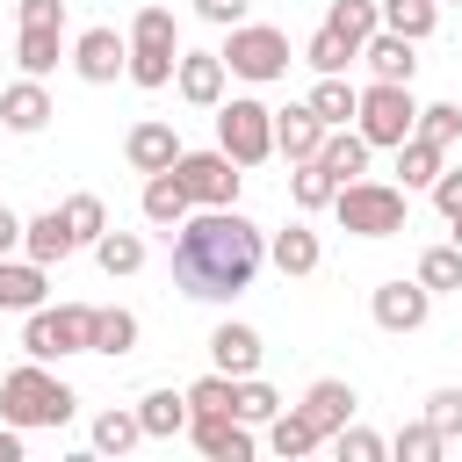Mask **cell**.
Instances as JSON below:
<instances>
[{
  "label": "cell",
  "mask_w": 462,
  "mask_h": 462,
  "mask_svg": "<svg viewBox=\"0 0 462 462\" xmlns=\"http://www.w3.org/2000/svg\"><path fill=\"white\" fill-rule=\"evenodd\" d=\"M260 260H267V238H260L238 209H202V217H188L180 238H173V282H180L195 303L238 296V289L260 274Z\"/></svg>",
  "instance_id": "6da1fadb"
},
{
  "label": "cell",
  "mask_w": 462,
  "mask_h": 462,
  "mask_svg": "<svg viewBox=\"0 0 462 462\" xmlns=\"http://www.w3.org/2000/svg\"><path fill=\"white\" fill-rule=\"evenodd\" d=\"M72 404H79V397H72L58 375H43V361H29V368H14V375L0 383V419H7V426H65Z\"/></svg>",
  "instance_id": "7a4b0ae2"
},
{
  "label": "cell",
  "mask_w": 462,
  "mask_h": 462,
  "mask_svg": "<svg viewBox=\"0 0 462 462\" xmlns=\"http://www.w3.org/2000/svg\"><path fill=\"white\" fill-rule=\"evenodd\" d=\"M332 209H339V224H346L354 238H390V231H404V188H390V180H346V188L332 195Z\"/></svg>",
  "instance_id": "3957f363"
},
{
  "label": "cell",
  "mask_w": 462,
  "mask_h": 462,
  "mask_svg": "<svg viewBox=\"0 0 462 462\" xmlns=\"http://www.w3.org/2000/svg\"><path fill=\"white\" fill-rule=\"evenodd\" d=\"M354 123H361V137H368V144H390V152H397V144L419 130V101H411V87H404V79H375V87H361Z\"/></svg>",
  "instance_id": "277c9868"
},
{
  "label": "cell",
  "mask_w": 462,
  "mask_h": 462,
  "mask_svg": "<svg viewBox=\"0 0 462 462\" xmlns=\"http://www.w3.org/2000/svg\"><path fill=\"white\" fill-rule=\"evenodd\" d=\"M29 361H58V354H94V310L87 303H58V310H29V332H22Z\"/></svg>",
  "instance_id": "5b68a950"
},
{
  "label": "cell",
  "mask_w": 462,
  "mask_h": 462,
  "mask_svg": "<svg viewBox=\"0 0 462 462\" xmlns=\"http://www.w3.org/2000/svg\"><path fill=\"white\" fill-rule=\"evenodd\" d=\"M173 14L166 7H144L137 22H130V79L137 87H166L173 79Z\"/></svg>",
  "instance_id": "8992f818"
},
{
  "label": "cell",
  "mask_w": 462,
  "mask_h": 462,
  "mask_svg": "<svg viewBox=\"0 0 462 462\" xmlns=\"http://www.w3.org/2000/svg\"><path fill=\"white\" fill-rule=\"evenodd\" d=\"M217 144L238 166H260L274 152V108H260V101H217Z\"/></svg>",
  "instance_id": "52a82bcc"
},
{
  "label": "cell",
  "mask_w": 462,
  "mask_h": 462,
  "mask_svg": "<svg viewBox=\"0 0 462 462\" xmlns=\"http://www.w3.org/2000/svg\"><path fill=\"white\" fill-rule=\"evenodd\" d=\"M224 65L238 79H282L289 72V36L282 29H260V22H238L231 43H224Z\"/></svg>",
  "instance_id": "ba28073f"
},
{
  "label": "cell",
  "mask_w": 462,
  "mask_h": 462,
  "mask_svg": "<svg viewBox=\"0 0 462 462\" xmlns=\"http://www.w3.org/2000/svg\"><path fill=\"white\" fill-rule=\"evenodd\" d=\"M173 173H180V188H188L202 209H231V202H238V159H231L224 144H217V152H180Z\"/></svg>",
  "instance_id": "9c48e42d"
},
{
  "label": "cell",
  "mask_w": 462,
  "mask_h": 462,
  "mask_svg": "<svg viewBox=\"0 0 462 462\" xmlns=\"http://www.w3.org/2000/svg\"><path fill=\"white\" fill-rule=\"evenodd\" d=\"M318 144H325V116H318L310 101H289V108H274V152H282L289 166L318 159Z\"/></svg>",
  "instance_id": "30bf717a"
},
{
  "label": "cell",
  "mask_w": 462,
  "mask_h": 462,
  "mask_svg": "<svg viewBox=\"0 0 462 462\" xmlns=\"http://www.w3.org/2000/svg\"><path fill=\"white\" fill-rule=\"evenodd\" d=\"M368 310H375V325H383V332H419V325H426V310H433V289H426V282H383Z\"/></svg>",
  "instance_id": "8fae6325"
},
{
  "label": "cell",
  "mask_w": 462,
  "mask_h": 462,
  "mask_svg": "<svg viewBox=\"0 0 462 462\" xmlns=\"http://www.w3.org/2000/svg\"><path fill=\"white\" fill-rule=\"evenodd\" d=\"M188 433H195V448L209 462H245L253 455V433H245L238 411H202V419H188Z\"/></svg>",
  "instance_id": "7c38bea8"
},
{
  "label": "cell",
  "mask_w": 462,
  "mask_h": 462,
  "mask_svg": "<svg viewBox=\"0 0 462 462\" xmlns=\"http://www.w3.org/2000/svg\"><path fill=\"white\" fill-rule=\"evenodd\" d=\"M72 65H79V79H94V87H108L116 72H130V43H123L116 29H87V36L72 43Z\"/></svg>",
  "instance_id": "4fadbf2b"
},
{
  "label": "cell",
  "mask_w": 462,
  "mask_h": 462,
  "mask_svg": "<svg viewBox=\"0 0 462 462\" xmlns=\"http://www.w3.org/2000/svg\"><path fill=\"white\" fill-rule=\"evenodd\" d=\"M173 87H180V101L217 108V101H224V51H188V58L173 65Z\"/></svg>",
  "instance_id": "5bb4252c"
},
{
  "label": "cell",
  "mask_w": 462,
  "mask_h": 462,
  "mask_svg": "<svg viewBox=\"0 0 462 462\" xmlns=\"http://www.w3.org/2000/svg\"><path fill=\"white\" fill-rule=\"evenodd\" d=\"M209 361H217L224 375H238V383L260 375V332H253V325H217V332H209Z\"/></svg>",
  "instance_id": "9a60e30c"
},
{
  "label": "cell",
  "mask_w": 462,
  "mask_h": 462,
  "mask_svg": "<svg viewBox=\"0 0 462 462\" xmlns=\"http://www.w3.org/2000/svg\"><path fill=\"white\" fill-rule=\"evenodd\" d=\"M51 116H58V108H51V94H43L36 79H14V87L0 94V130H22V137H29V130H43Z\"/></svg>",
  "instance_id": "2e32d148"
},
{
  "label": "cell",
  "mask_w": 462,
  "mask_h": 462,
  "mask_svg": "<svg viewBox=\"0 0 462 462\" xmlns=\"http://www.w3.org/2000/svg\"><path fill=\"white\" fill-rule=\"evenodd\" d=\"M296 411H303V419H310V426H318V433L332 440V433H339V426L354 419V390L325 375V383H310V390H303V404H296Z\"/></svg>",
  "instance_id": "e0dca14e"
},
{
  "label": "cell",
  "mask_w": 462,
  "mask_h": 462,
  "mask_svg": "<svg viewBox=\"0 0 462 462\" xmlns=\"http://www.w3.org/2000/svg\"><path fill=\"white\" fill-rule=\"evenodd\" d=\"M123 152H130V166H137V173H166V166L180 159V137H173V123H137Z\"/></svg>",
  "instance_id": "ac0fdd59"
},
{
  "label": "cell",
  "mask_w": 462,
  "mask_h": 462,
  "mask_svg": "<svg viewBox=\"0 0 462 462\" xmlns=\"http://www.w3.org/2000/svg\"><path fill=\"white\" fill-rule=\"evenodd\" d=\"M361 58H368V72H375V79H404V87H411V65H419V58H411V36L375 29V36L361 43Z\"/></svg>",
  "instance_id": "d6986e66"
},
{
  "label": "cell",
  "mask_w": 462,
  "mask_h": 462,
  "mask_svg": "<svg viewBox=\"0 0 462 462\" xmlns=\"http://www.w3.org/2000/svg\"><path fill=\"white\" fill-rule=\"evenodd\" d=\"M368 152H375V144H368L361 130H325V144H318V166H325V173L346 188V180L368 166Z\"/></svg>",
  "instance_id": "ffe728a7"
},
{
  "label": "cell",
  "mask_w": 462,
  "mask_h": 462,
  "mask_svg": "<svg viewBox=\"0 0 462 462\" xmlns=\"http://www.w3.org/2000/svg\"><path fill=\"white\" fill-rule=\"evenodd\" d=\"M22 245H29V260H43V267H58V260H72V224H65V209H43L29 231H22Z\"/></svg>",
  "instance_id": "44dd1931"
},
{
  "label": "cell",
  "mask_w": 462,
  "mask_h": 462,
  "mask_svg": "<svg viewBox=\"0 0 462 462\" xmlns=\"http://www.w3.org/2000/svg\"><path fill=\"white\" fill-rule=\"evenodd\" d=\"M188 202H195V195L180 188V173H173V166L144 180V217H152V224H173V231H180V224H188Z\"/></svg>",
  "instance_id": "7402d4cb"
},
{
  "label": "cell",
  "mask_w": 462,
  "mask_h": 462,
  "mask_svg": "<svg viewBox=\"0 0 462 462\" xmlns=\"http://www.w3.org/2000/svg\"><path fill=\"white\" fill-rule=\"evenodd\" d=\"M43 303V260H0V310H36Z\"/></svg>",
  "instance_id": "603a6c76"
},
{
  "label": "cell",
  "mask_w": 462,
  "mask_h": 462,
  "mask_svg": "<svg viewBox=\"0 0 462 462\" xmlns=\"http://www.w3.org/2000/svg\"><path fill=\"white\" fill-rule=\"evenodd\" d=\"M137 419H144V440H173L188 426V390H152L137 404Z\"/></svg>",
  "instance_id": "cb8c5ba5"
},
{
  "label": "cell",
  "mask_w": 462,
  "mask_h": 462,
  "mask_svg": "<svg viewBox=\"0 0 462 462\" xmlns=\"http://www.w3.org/2000/svg\"><path fill=\"white\" fill-rule=\"evenodd\" d=\"M58 29H65V22H22L14 58H22V72H29V79H43V72L58 65Z\"/></svg>",
  "instance_id": "d4e9b609"
},
{
  "label": "cell",
  "mask_w": 462,
  "mask_h": 462,
  "mask_svg": "<svg viewBox=\"0 0 462 462\" xmlns=\"http://www.w3.org/2000/svg\"><path fill=\"white\" fill-rule=\"evenodd\" d=\"M318 440H325V433H318V426H310L303 411H274V419H267V448H274L282 462H296V455H310Z\"/></svg>",
  "instance_id": "484cf974"
},
{
  "label": "cell",
  "mask_w": 462,
  "mask_h": 462,
  "mask_svg": "<svg viewBox=\"0 0 462 462\" xmlns=\"http://www.w3.org/2000/svg\"><path fill=\"white\" fill-rule=\"evenodd\" d=\"M325 29H339L354 51L383 29V0H332V14H325Z\"/></svg>",
  "instance_id": "4316f807"
},
{
  "label": "cell",
  "mask_w": 462,
  "mask_h": 462,
  "mask_svg": "<svg viewBox=\"0 0 462 462\" xmlns=\"http://www.w3.org/2000/svg\"><path fill=\"white\" fill-rule=\"evenodd\" d=\"M310 108L325 116V130H346V116L361 108V94H354L339 72H318V87H310Z\"/></svg>",
  "instance_id": "83f0119b"
},
{
  "label": "cell",
  "mask_w": 462,
  "mask_h": 462,
  "mask_svg": "<svg viewBox=\"0 0 462 462\" xmlns=\"http://www.w3.org/2000/svg\"><path fill=\"white\" fill-rule=\"evenodd\" d=\"M397 173H404V188H433V180H440V144L411 130V137L397 144Z\"/></svg>",
  "instance_id": "f1b7e54d"
},
{
  "label": "cell",
  "mask_w": 462,
  "mask_h": 462,
  "mask_svg": "<svg viewBox=\"0 0 462 462\" xmlns=\"http://www.w3.org/2000/svg\"><path fill=\"white\" fill-rule=\"evenodd\" d=\"M267 253H274V267H282V274H310V267H318V231L289 224V231H274V245H267Z\"/></svg>",
  "instance_id": "f546056e"
},
{
  "label": "cell",
  "mask_w": 462,
  "mask_h": 462,
  "mask_svg": "<svg viewBox=\"0 0 462 462\" xmlns=\"http://www.w3.org/2000/svg\"><path fill=\"white\" fill-rule=\"evenodd\" d=\"M433 22H440V0H383V29H397V36H433Z\"/></svg>",
  "instance_id": "4dcf8cb0"
},
{
  "label": "cell",
  "mask_w": 462,
  "mask_h": 462,
  "mask_svg": "<svg viewBox=\"0 0 462 462\" xmlns=\"http://www.w3.org/2000/svg\"><path fill=\"white\" fill-rule=\"evenodd\" d=\"M94 260H101L108 274H137V267H144V238H137V231H101V238H94Z\"/></svg>",
  "instance_id": "1f68e13d"
},
{
  "label": "cell",
  "mask_w": 462,
  "mask_h": 462,
  "mask_svg": "<svg viewBox=\"0 0 462 462\" xmlns=\"http://www.w3.org/2000/svg\"><path fill=\"white\" fill-rule=\"evenodd\" d=\"M137 440H144V419H137V411H101V419H94V448H101V455H130Z\"/></svg>",
  "instance_id": "d6a6232c"
},
{
  "label": "cell",
  "mask_w": 462,
  "mask_h": 462,
  "mask_svg": "<svg viewBox=\"0 0 462 462\" xmlns=\"http://www.w3.org/2000/svg\"><path fill=\"white\" fill-rule=\"evenodd\" d=\"M354 58H361V51H354V43L339 36V29H318V36L303 43V65H310V72H346Z\"/></svg>",
  "instance_id": "836d02e7"
},
{
  "label": "cell",
  "mask_w": 462,
  "mask_h": 462,
  "mask_svg": "<svg viewBox=\"0 0 462 462\" xmlns=\"http://www.w3.org/2000/svg\"><path fill=\"white\" fill-rule=\"evenodd\" d=\"M289 195H296V209H325V202L339 195V180H332L318 159H303V166H296V180H289Z\"/></svg>",
  "instance_id": "e575fe53"
},
{
  "label": "cell",
  "mask_w": 462,
  "mask_h": 462,
  "mask_svg": "<svg viewBox=\"0 0 462 462\" xmlns=\"http://www.w3.org/2000/svg\"><path fill=\"white\" fill-rule=\"evenodd\" d=\"M137 346V318L130 310H94V354H130Z\"/></svg>",
  "instance_id": "d590c367"
},
{
  "label": "cell",
  "mask_w": 462,
  "mask_h": 462,
  "mask_svg": "<svg viewBox=\"0 0 462 462\" xmlns=\"http://www.w3.org/2000/svg\"><path fill=\"white\" fill-rule=\"evenodd\" d=\"M65 224H72V238H79V245H94V238L108 231V209H101V195H72V202H65Z\"/></svg>",
  "instance_id": "8d00e7d4"
},
{
  "label": "cell",
  "mask_w": 462,
  "mask_h": 462,
  "mask_svg": "<svg viewBox=\"0 0 462 462\" xmlns=\"http://www.w3.org/2000/svg\"><path fill=\"white\" fill-rule=\"evenodd\" d=\"M390 448H397V462H440V448H448V440L419 419V426H397V440H390Z\"/></svg>",
  "instance_id": "74e56055"
},
{
  "label": "cell",
  "mask_w": 462,
  "mask_h": 462,
  "mask_svg": "<svg viewBox=\"0 0 462 462\" xmlns=\"http://www.w3.org/2000/svg\"><path fill=\"white\" fill-rule=\"evenodd\" d=\"M419 282H426V289H462V245H433V253L419 260Z\"/></svg>",
  "instance_id": "f35d334b"
},
{
  "label": "cell",
  "mask_w": 462,
  "mask_h": 462,
  "mask_svg": "<svg viewBox=\"0 0 462 462\" xmlns=\"http://www.w3.org/2000/svg\"><path fill=\"white\" fill-rule=\"evenodd\" d=\"M419 137H433V144L448 152V144L462 137V108H455V101H433V108H419Z\"/></svg>",
  "instance_id": "ab89813d"
},
{
  "label": "cell",
  "mask_w": 462,
  "mask_h": 462,
  "mask_svg": "<svg viewBox=\"0 0 462 462\" xmlns=\"http://www.w3.org/2000/svg\"><path fill=\"white\" fill-rule=\"evenodd\" d=\"M274 411H282V397H274L260 375H245V383H238V419H245V426H267Z\"/></svg>",
  "instance_id": "60d3db41"
},
{
  "label": "cell",
  "mask_w": 462,
  "mask_h": 462,
  "mask_svg": "<svg viewBox=\"0 0 462 462\" xmlns=\"http://www.w3.org/2000/svg\"><path fill=\"white\" fill-rule=\"evenodd\" d=\"M426 426H433L440 440H455V433H462V390H433V397H426Z\"/></svg>",
  "instance_id": "b9f144b4"
},
{
  "label": "cell",
  "mask_w": 462,
  "mask_h": 462,
  "mask_svg": "<svg viewBox=\"0 0 462 462\" xmlns=\"http://www.w3.org/2000/svg\"><path fill=\"white\" fill-rule=\"evenodd\" d=\"M332 448H339V462H383V440H375L368 426H339Z\"/></svg>",
  "instance_id": "7bdbcfd3"
},
{
  "label": "cell",
  "mask_w": 462,
  "mask_h": 462,
  "mask_svg": "<svg viewBox=\"0 0 462 462\" xmlns=\"http://www.w3.org/2000/svg\"><path fill=\"white\" fill-rule=\"evenodd\" d=\"M433 202H440V217H462V166H440V180H433Z\"/></svg>",
  "instance_id": "ee69618b"
},
{
  "label": "cell",
  "mask_w": 462,
  "mask_h": 462,
  "mask_svg": "<svg viewBox=\"0 0 462 462\" xmlns=\"http://www.w3.org/2000/svg\"><path fill=\"white\" fill-rule=\"evenodd\" d=\"M245 7H253V0H195V14H202V22H217V29H238V22H245Z\"/></svg>",
  "instance_id": "f6af8a7d"
},
{
  "label": "cell",
  "mask_w": 462,
  "mask_h": 462,
  "mask_svg": "<svg viewBox=\"0 0 462 462\" xmlns=\"http://www.w3.org/2000/svg\"><path fill=\"white\" fill-rule=\"evenodd\" d=\"M22 231H29V224H22V217H14V209H7V202H0V260H7V253H14V245H22Z\"/></svg>",
  "instance_id": "bcb514c9"
},
{
  "label": "cell",
  "mask_w": 462,
  "mask_h": 462,
  "mask_svg": "<svg viewBox=\"0 0 462 462\" xmlns=\"http://www.w3.org/2000/svg\"><path fill=\"white\" fill-rule=\"evenodd\" d=\"M0 462H22V426H0Z\"/></svg>",
  "instance_id": "7dc6e473"
},
{
  "label": "cell",
  "mask_w": 462,
  "mask_h": 462,
  "mask_svg": "<svg viewBox=\"0 0 462 462\" xmlns=\"http://www.w3.org/2000/svg\"><path fill=\"white\" fill-rule=\"evenodd\" d=\"M448 224H455V245H462V217H448Z\"/></svg>",
  "instance_id": "c3c4849f"
},
{
  "label": "cell",
  "mask_w": 462,
  "mask_h": 462,
  "mask_svg": "<svg viewBox=\"0 0 462 462\" xmlns=\"http://www.w3.org/2000/svg\"><path fill=\"white\" fill-rule=\"evenodd\" d=\"M440 7H448V0H440Z\"/></svg>",
  "instance_id": "681fc988"
}]
</instances>
